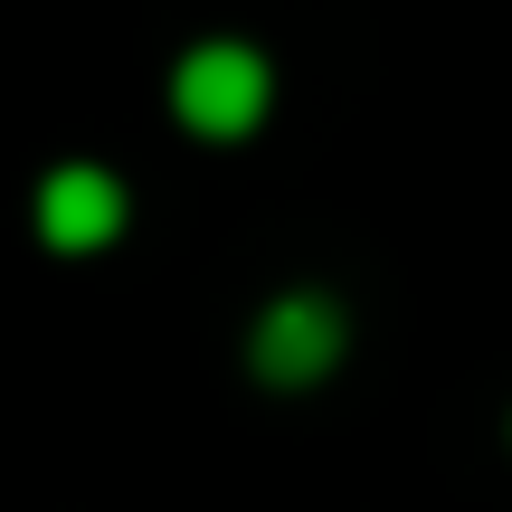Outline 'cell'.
<instances>
[{
    "instance_id": "obj_1",
    "label": "cell",
    "mask_w": 512,
    "mask_h": 512,
    "mask_svg": "<svg viewBox=\"0 0 512 512\" xmlns=\"http://www.w3.org/2000/svg\"><path fill=\"white\" fill-rule=\"evenodd\" d=\"M171 95H181V124L190 133H247L256 114H266V67H256V48H190L181 76H171Z\"/></svg>"
},
{
    "instance_id": "obj_2",
    "label": "cell",
    "mask_w": 512,
    "mask_h": 512,
    "mask_svg": "<svg viewBox=\"0 0 512 512\" xmlns=\"http://www.w3.org/2000/svg\"><path fill=\"white\" fill-rule=\"evenodd\" d=\"M332 351H342V313H332L323 294H285V304H266V323H256V380L304 389V380L332 370Z\"/></svg>"
},
{
    "instance_id": "obj_3",
    "label": "cell",
    "mask_w": 512,
    "mask_h": 512,
    "mask_svg": "<svg viewBox=\"0 0 512 512\" xmlns=\"http://www.w3.org/2000/svg\"><path fill=\"white\" fill-rule=\"evenodd\" d=\"M38 228H48V247H105L114 228H124V190H114L95 162H67V171H48V190H38Z\"/></svg>"
}]
</instances>
